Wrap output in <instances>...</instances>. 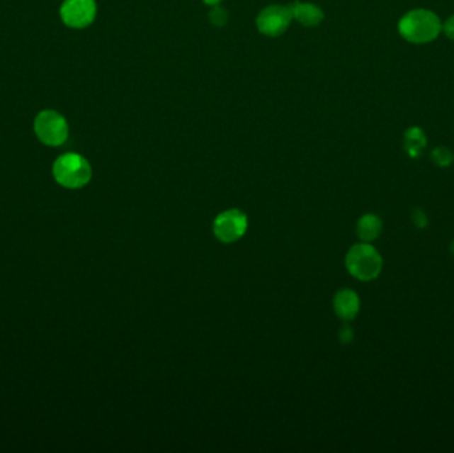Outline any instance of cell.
<instances>
[{
  "instance_id": "cell-4",
  "label": "cell",
  "mask_w": 454,
  "mask_h": 453,
  "mask_svg": "<svg viewBox=\"0 0 454 453\" xmlns=\"http://www.w3.org/2000/svg\"><path fill=\"white\" fill-rule=\"evenodd\" d=\"M33 128L38 138L48 147L63 145L69 135L65 117L53 109L42 111L35 118Z\"/></svg>"
},
{
  "instance_id": "cell-12",
  "label": "cell",
  "mask_w": 454,
  "mask_h": 453,
  "mask_svg": "<svg viewBox=\"0 0 454 453\" xmlns=\"http://www.w3.org/2000/svg\"><path fill=\"white\" fill-rule=\"evenodd\" d=\"M432 160L436 165H438L441 168H446L453 164V152L450 149L445 148V147H438L432 152Z\"/></svg>"
},
{
  "instance_id": "cell-3",
  "label": "cell",
  "mask_w": 454,
  "mask_h": 453,
  "mask_svg": "<svg viewBox=\"0 0 454 453\" xmlns=\"http://www.w3.org/2000/svg\"><path fill=\"white\" fill-rule=\"evenodd\" d=\"M53 177L67 189H80L92 179V167L77 153H65L53 164Z\"/></svg>"
},
{
  "instance_id": "cell-5",
  "label": "cell",
  "mask_w": 454,
  "mask_h": 453,
  "mask_svg": "<svg viewBox=\"0 0 454 453\" xmlns=\"http://www.w3.org/2000/svg\"><path fill=\"white\" fill-rule=\"evenodd\" d=\"M249 218L239 209H229L220 213L212 222V233L222 243L239 241L247 232Z\"/></svg>"
},
{
  "instance_id": "cell-16",
  "label": "cell",
  "mask_w": 454,
  "mask_h": 453,
  "mask_svg": "<svg viewBox=\"0 0 454 453\" xmlns=\"http://www.w3.org/2000/svg\"><path fill=\"white\" fill-rule=\"evenodd\" d=\"M443 30H444L445 35L454 40V15L450 16L448 21H445L444 26H443Z\"/></svg>"
},
{
  "instance_id": "cell-14",
  "label": "cell",
  "mask_w": 454,
  "mask_h": 453,
  "mask_svg": "<svg viewBox=\"0 0 454 453\" xmlns=\"http://www.w3.org/2000/svg\"><path fill=\"white\" fill-rule=\"evenodd\" d=\"M411 218H412L413 225L419 229H425L428 226V217H426L425 211L420 208L413 209L411 213Z\"/></svg>"
},
{
  "instance_id": "cell-18",
  "label": "cell",
  "mask_w": 454,
  "mask_h": 453,
  "mask_svg": "<svg viewBox=\"0 0 454 453\" xmlns=\"http://www.w3.org/2000/svg\"><path fill=\"white\" fill-rule=\"evenodd\" d=\"M450 250H452V254L454 255V241L452 242V246H450Z\"/></svg>"
},
{
  "instance_id": "cell-7",
  "label": "cell",
  "mask_w": 454,
  "mask_h": 453,
  "mask_svg": "<svg viewBox=\"0 0 454 453\" xmlns=\"http://www.w3.org/2000/svg\"><path fill=\"white\" fill-rule=\"evenodd\" d=\"M291 21L293 15L290 7L268 6L258 15L256 26L266 36H279L285 33Z\"/></svg>"
},
{
  "instance_id": "cell-17",
  "label": "cell",
  "mask_w": 454,
  "mask_h": 453,
  "mask_svg": "<svg viewBox=\"0 0 454 453\" xmlns=\"http://www.w3.org/2000/svg\"><path fill=\"white\" fill-rule=\"evenodd\" d=\"M206 4H209V6H218L222 0H203Z\"/></svg>"
},
{
  "instance_id": "cell-11",
  "label": "cell",
  "mask_w": 454,
  "mask_h": 453,
  "mask_svg": "<svg viewBox=\"0 0 454 453\" xmlns=\"http://www.w3.org/2000/svg\"><path fill=\"white\" fill-rule=\"evenodd\" d=\"M426 147V138L423 129L419 127L409 128L404 136V148L405 152L412 158L421 156L424 149Z\"/></svg>"
},
{
  "instance_id": "cell-15",
  "label": "cell",
  "mask_w": 454,
  "mask_h": 453,
  "mask_svg": "<svg viewBox=\"0 0 454 453\" xmlns=\"http://www.w3.org/2000/svg\"><path fill=\"white\" fill-rule=\"evenodd\" d=\"M353 328L349 326V325H344V326L340 328L339 331V340L343 343V345H348L352 340H353Z\"/></svg>"
},
{
  "instance_id": "cell-8",
  "label": "cell",
  "mask_w": 454,
  "mask_h": 453,
  "mask_svg": "<svg viewBox=\"0 0 454 453\" xmlns=\"http://www.w3.org/2000/svg\"><path fill=\"white\" fill-rule=\"evenodd\" d=\"M335 314L346 320H353L360 311V298L356 291L351 289H343L336 293L334 298Z\"/></svg>"
},
{
  "instance_id": "cell-9",
  "label": "cell",
  "mask_w": 454,
  "mask_h": 453,
  "mask_svg": "<svg viewBox=\"0 0 454 453\" xmlns=\"http://www.w3.org/2000/svg\"><path fill=\"white\" fill-rule=\"evenodd\" d=\"M290 7L293 19L299 21L300 24L306 27H314L317 26L320 21L324 19V13L317 6L312 3H302L295 1Z\"/></svg>"
},
{
  "instance_id": "cell-13",
  "label": "cell",
  "mask_w": 454,
  "mask_h": 453,
  "mask_svg": "<svg viewBox=\"0 0 454 453\" xmlns=\"http://www.w3.org/2000/svg\"><path fill=\"white\" fill-rule=\"evenodd\" d=\"M209 18H210V21H212L214 26H217V27H222V26L226 24V21H227V18H229V16H227V12H226V10H223L222 7L215 6V7L210 11Z\"/></svg>"
},
{
  "instance_id": "cell-1",
  "label": "cell",
  "mask_w": 454,
  "mask_h": 453,
  "mask_svg": "<svg viewBox=\"0 0 454 453\" xmlns=\"http://www.w3.org/2000/svg\"><path fill=\"white\" fill-rule=\"evenodd\" d=\"M443 30L440 18L429 10H412L399 21V32L405 40L413 44H425L434 40Z\"/></svg>"
},
{
  "instance_id": "cell-10",
  "label": "cell",
  "mask_w": 454,
  "mask_h": 453,
  "mask_svg": "<svg viewBox=\"0 0 454 453\" xmlns=\"http://www.w3.org/2000/svg\"><path fill=\"white\" fill-rule=\"evenodd\" d=\"M381 232H382V221L379 216L373 213L364 214L356 225V233L361 242H373L375 240L379 238Z\"/></svg>"
},
{
  "instance_id": "cell-2",
  "label": "cell",
  "mask_w": 454,
  "mask_h": 453,
  "mask_svg": "<svg viewBox=\"0 0 454 453\" xmlns=\"http://www.w3.org/2000/svg\"><path fill=\"white\" fill-rule=\"evenodd\" d=\"M346 267L353 278L370 282L380 275L382 257L370 243H356L346 255Z\"/></svg>"
},
{
  "instance_id": "cell-6",
  "label": "cell",
  "mask_w": 454,
  "mask_h": 453,
  "mask_svg": "<svg viewBox=\"0 0 454 453\" xmlns=\"http://www.w3.org/2000/svg\"><path fill=\"white\" fill-rule=\"evenodd\" d=\"M96 11L95 0H64L60 16L65 26L81 30L93 23Z\"/></svg>"
}]
</instances>
